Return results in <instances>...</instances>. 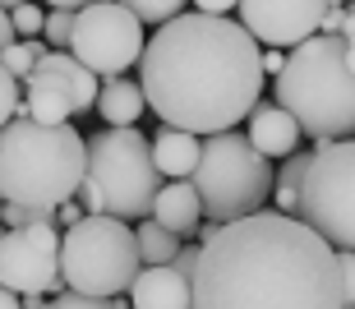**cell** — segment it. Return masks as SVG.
<instances>
[{
    "mask_svg": "<svg viewBox=\"0 0 355 309\" xmlns=\"http://www.w3.org/2000/svg\"><path fill=\"white\" fill-rule=\"evenodd\" d=\"M194 309H342V268L318 231L286 213L198 227Z\"/></svg>",
    "mask_w": 355,
    "mask_h": 309,
    "instance_id": "obj_1",
    "label": "cell"
},
{
    "mask_svg": "<svg viewBox=\"0 0 355 309\" xmlns=\"http://www.w3.org/2000/svg\"><path fill=\"white\" fill-rule=\"evenodd\" d=\"M263 79L259 42L222 14H175L139 55V83L157 121L198 139L250 121Z\"/></svg>",
    "mask_w": 355,
    "mask_h": 309,
    "instance_id": "obj_2",
    "label": "cell"
},
{
    "mask_svg": "<svg viewBox=\"0 0 355 309\" xmlns=\"http://www.w3.org/2000/svg\"><path fill=\"white\" fill-rule=\"evenodd\" d=\"M88 171V139L74 125H37L14 116L0 130V199L28 208H60L79 194Z\"/></svg>",
    "mask_w": 355,
    "mask_h": 309,
    "instance_id": "obj_3",
    "label": "cell"
},
{
    "mask_svg": "<svg viewBox=\"0 0 355 309\" xmlns=\"http://www.w3.org/2000/svg\"><path fill=\"white\" fill-rule=\"evenodd\" d=\"M277 107H286L300 134L314 143L355 139V69L346 65V37L314 33L309 42L291 46L282 74L272 79Z\"/></svg>",
    "mask_w": 355,
    "mask_h": 309,
    "instance_id": "obj_4",
    "label": "cell"
},
{
    "mask_svg": "<svg viewBox=\"0 0 355 309\" xmlns=\"http://www.w3.org/2000/svg\"><path fill=\"white\" fill-rule=\"evenodd\" d=\"M157 189L162 171L153 161V139H144L134 125H125V130L106 125L88 139V171L79 185V199L88 213L144 222V217H153Z\"/></svg>",
    "mask_w": 355,
    "mask_h": 309,
    "instance_id": "obj_5",
    "label": "cell"
},
{
    "mask_svg": "<svg viewBox=\"0 0 355 309\" xmlns=\"http://www.w3.org/2000/svg\"><path fill=\"white\" fill-rule=\"evenodd\" d=\"M189 180L203 199V217L226 227V222L263 213L277 185V166L240 130H222V134L203 139V152H198V166Z\"/></svg>",
    "mask_w": 355,
    "mask_h": 309,
    "instance_id": "obj_6",
    "label": "cell"
},
{
    "mask_svg": "<svg viewBox=\"0 0 355 309\" xmlns=\"http://www.w3.org/2000/svg\"><path fill=\"white\" fill-rule=\"evenodd\" d=\"M139 268H144V258H139L134 227L120 217L83 213L60 236V282H65V291L102 296V300L130 296Z\"/></svg>",
    "mask_w": 355,
    "mask_h": 309,
    "instance_id": "obj_7",
    "label": "cell"
},
{
    "mask_svg": "<svg viewBox=\"0 0 355 309\" xmlns=\"http://www.w3.org/2000/svg\"><path fill=\"white\" fill-rule=\"evenodd\" d=\"M309 231H318L332 249L355 254V139L314 143V161L300 180V208Z\"/></svg>",
    "mask_w": 355,
    "mask_h": 309,
    "instance_id": "obj_8",
    "label": "cell"
},
{
    "mask_svg": "<svg viewBox=\"0 0 355 309\" xmlns=\"http://www.w3.org/2000/svg\"><path fill=\"white\" fill-rule=\"evenodd\" d=\"M69 55L88 65L97 79H116L144 55V19L130 14L120 0H92L74 14Z\"/></svg>",
    "mask_w": 355,
    "mask_h": 309,
    "instance_id": "obj_9",
    "label": "cell"
},
{
    "mask_svg": "<svg viewBox=\"0 0 355 309\" xmlns=\"http://www.w3.org/2000/svg\"><path fill=\"white\" fill-rule=\"evenodd\" d=\"M102 79L88 65H79L69 51H46L37 60V69L24 79V107L19 116L37 125H69V116L97 107Z\"/></svg>",
    "mask_w": 355,
    "mask_h": 309,
    "instance_id": "obj_10",
    "label": "cell"
},
{
    "mask_svg": "<svg viewBox=\"0 0 355 309\" xmlns=\"http://www.w3.org/2000/svg\"><path fill=\"white\" fill-rule=\"evenodd\" d=\"M0 286L14 296H46L60 282V231L19 227L0 236Z\"/></svg>",
    "mask_w": 355,
    "mask_h": 309,
    "instance_id": "obj_11",
    "label": "cell"
},
{
    "mask_svg": "<svg viewBox=\"0 0 355 309\" xmlns=\"http://www.w3.org/2000/svg\"><path fill=\"white\" fill-rule=\"evenodd\" d=\"M240 28L263 46H300L318 33L328 0H240Z\"/></svg>",
    "mask_w": 355,
    "mask_h": 309,
    "instance_id": "obj_12",
    "label": "cell"
},
{
    "mask_svg": "<svg viewBox=\"0 0 355 309\" xmlns=\"http://www.w3.org/2000/svg\"><path fill=\"white\" fill-rule=\"evenodd\" d=\"M130 309H194V277L175 263L139 268L130 286Z\"/></svg>",
    "mask_w": 355,
    "mask_h": 309,
    "instance_id": "obj_13",
    "label": "cell"
},
{
    "mask_svg": "<svg viewBox=\"0 0 355 309\" xmlns=\"http://www.w3.org/2000/svg\"><path fill=\"white\" fill-rule=\"evenodd\" d=\"M245 139H250L268 161H272V157H291L295 143H300V125H295V116H291L286 107L268 102V107L250 111V134H245Z\"/></svg>",
    "mask_w": 355,
    "mask_h": 309,
    "instance_id": "obj_14",
    "label": "cell"
},
{
    "mask_svg": "<svg viewBox=\"0 0 355 309\" xmlns=\"http://www.w3.org/2000/svg\"><path fill=\"white\" fill-rule=\"evenodd\" d=\"M153 222H162L171 236H194L203 222V199H198L194 180H166L153 199Z\"/></svg>",
    "mask_w": 355,
    "mask_h": 309,
    "instance_id": "obj_15",
    "label": "cell"
},
{
    "mask_svg": "<svg viewBox=\"0 0 355 309\" xmlns=\"http://www.w3.org/2000/svg\"><path fill=\"white\" fill-rule=\"evenodd\" d=\"M198 152H203V139L189 134V130H162L157 139H153V161H157V171L166 175V180H189L198 166Z\"/></svg>",
    "mask_w": 355,
    "mask_h": 309,
    "instance_id": "obj_16",
    "label": "cell"
},
{
    "mask_svg": "<svg viewBox=\"0 0 355 309\" xmlns=\"http://www.w3.org/2000/svg\"><path fill=\"white\" fill-rule=\"evenodd\" d=\"M144 107H148L144 83L125 79V74H116V79H102V93H97L102 125H116V130H125V125H134L139 116H144Z\"/></svg>",
    "mask_w": 355,
    "mask_h": 309,
    "instance_id": "obj_17",
    "label": "cell"
},
{
    "mask_svg": "<svg viewBox=\"0 0 355 309\" xmlns=\"http://www.w3.org/2000/svg\"><path fill=\"white\" fill-rule=\"evenodd\" d=\"M134 240H139V258H144L148 268L175 263V254H180V236H171V231L162 227V222H153V217H144V222L134 227Z\"/></svg>",
    "mask_w": 355,
    "mask_h": 309,
    "instance_id": "obj_18",
    "label": "cell"
},
{
    "mask_svg": "<svg viewBox=\"0 0 355 309\" xmlns=\"http://www.w3.org/2000/svg\"><path fill=\"white\" fill-rule=\"evenodd\" d=\"M46 51H51V46H42L37 37H33V42H10V46L0 51V65L10 69L14 79H28V74L37 69V60H42Z\"/></svg>",
    "mask_w": 355,
    "mask_h": 309,
    "instance_id": "obj_19",
    "label": "cell"
},
{
    "mask_svg": "<svg viewBox=\"0 0 355 309\" xmlns=\"http://www.w3.org/2000/svg\"><path fill=\"white\" fill-rule=\"evenodd\" d=\"M120 5H125V10L130 14H139V19H144V24H171L175 14H184V5H189V0H120Z\"/></svg>",
    "mask_w": 355,
    "mask_h": 309,
    "instance_id": "obj_20",
    "label": "cell"
},
{
    "mask_svg": "<svg viewBox=\"0 0 355 309\" xmlns=\"http://www.w3.org/2000/svg\"><path fill=\"white\" fill-rule=\"evenodd\" d=\"M74 14H79V10H46L42 37H46L51 51H69V42H74Z\"/></svg>",
    "mask_w": 355,
    "mask_h": 309,
    "instance_id": "obj_21",
    "label": "cell"
},
{
    "mask_svg": "<svg viewBox=\"0 0 355 309\" xmlns=\"http://www.w3.org/2000/svg\"><path fill=\"white\" fill-rule=\"evenodd\" d=\"M10 24H14V37H19V42H33V37L42 33V28H46V10L28 0V5L10 10Z\"/></svg>",
    "mask_w": 355,
    "mask_h": 309,
    "instance_id": "obj_22",
    "label": "cell"
},
{
    "mask_svg": "<svg viewBox=\"0 0 355 309\" xmlns=\"http://www.w3.org/2000/svg\"><path fill=\"white\" fill-rule=\"evenodd\" d=\"M309 161H314V152L295 148L282 166H277V185L272 189H295V194H300V180H304V171H309Z\"/></svg>",
    "mask_w": 355,
    "mask_h": 309,
    "instance_id": "obj_23",
    "label": "cell"
},
{
    "mask_svg": "<svg viewBox=\"0 0 355 309\" xmlns=\"http://www.w3.org/2000/svg\"><path fill=\"white\" fill-rule=\"evenodd\" d=\"M19 107H24V88H19V79H14L10 69L0 65V130L19 116Z\"/></svg>",
    "mask_w": 355,
    "mask_h": 309,
    "instance_id": "obj_24",
    "label": "cell"
},
{
    "mask_svg": "<svg viewBox=\"0 0 355 309\" xmlns=\"http://www.w3.org/2000/svg\"><path fill=\"white\" fill-rule=\"evenodd\" d=\"M46 309H116V300H102V296H79V291H60L55 300H46Z\"/></svg>",
    "mask_w": 355,
    "mask_h": 309,
    "instance_id": "obj_25",
    "label": "cell"
},
{
    "mask_svg": "<svg viewBox=\"0 0 355 309\" xmlns=\"http://www.w3.org/2000/svg\"><path fill=\"white\" fill-rule=\"evenodd\" d=\"M337 268H342V296H346V305H355V254H351V249H337Z\"/></svg>",
    "mask_w": 355,
    "mask_h": 309,
    "instance_id": "obj_26",
    "label": "cell"
},
{
    "mask_svg": "<svg viewBox=\"0 0 355 309\" xmlns=\"http://www.w3.org/2000/svg\"><path fill=\"white\" fill-rule=\"evenodd\" d=\"M342 24H346V10H342V5H328V14H323V24H318V33H328V37H337V33H342Z\"/></svg>",
    "mask_w": 355,
    "mask_h": 309,
    "instance_id": "obj_27",
    "label": "cell"
},
{
    "mask_svg": "<svg viewBox=\"0 0 355 309\" xmlns=\"http://www.w3.org/2000/svg\"><path fill=\"white\" fill-rule=\"evenodd\" d=\"M194 5H198V14H222V19L231 10H240V0H194Z\"/></svg>",
    "mask_w": 355,
    "mask_h": 309,
    "instance_id": "obj_28",
    "label": "cell"
},
{
    "mask_svg": "<svg viewBox=\"0 0 355 309\" xmlns=\"http://www.w3.org/2000/svg\"><path fill=\"white\" fill-rule=\"evenodd\" d=\"M79 217H83V213H79V203H74V199H69V203H60V208H55V222H60V227H65V231L74 227Z\"/></svg>",
    "mask_w": 355,
    "mask_h": 309,
    "instance_id": "obj_29",
    "label": "cell"
},
{
    "mask_svg": "<svg viewBox=\"0 0 355 309\" xmlns=\"http://www.w3.org/2000/svg\"><path fill=\"white\" fill-rule=\"evenodd\" d=\"M282 65H286V51H277V46H272V51H263V74H272V79H277Z\"/></svg>",
    "mask_w": 355,
    "mask_h": 309,
    "instance_id": "obj_30",
    "label": "cell"
},
{
    "mask_svg": "<svg viewBox=\"0 0 355 309\" xmlns=\"http://www.w3.org/2000/svg\"><path fill=\"white\" fill-rule=\"evenodd\" d=\"M10 42H19L14 37V24H10V10H0V51L10 46Z\"/></svg>",
    "mask_w": 355,
    "mask_h": 309,
    "instance_id": "obj_31",
    "label": "cell"
},
{
    "mask_svg": "<svg viewBox=\"0 0 355 309\" xmlns=\"http://www.w3.org/2000/svg\"><path fill=\"white\" fill-rule=\"evenodd\" d=\"M0 309H24V300L14 296V291H5V286H0Z\"/></svg>",
    "mask_w": 355,
    "mask_h": 309,
    "instance_id": "obj_32",
    "label": "cell"
},
{
    "mask_svg": "<svg viewBox=\"0 0 355 309\" xmlns=\"http://www.w3.org/2000/svg\"><path fill=\"white\" fill-rule=\"evenodd\" d=\"M51 10H83V5H92V0H46Z\"/></svg>",
    "mask_w": 355,
    "mask_h": 309,
    "instance_id": "obj_33",
    "label": "cell"
},
{
    "mask_svg": "<svg viewBox=\"0 0 355 309\" xmlns=\"http://www.w3.org/2000/svg\"><path fill=\"white\" fill-rule=\"evenodd\" d=\"M24 300V309H46V296H19Z\"/></svg>",
    "mask_w": 355,
    "mask_h": 309,
    "instance_id": "obj_34",
    "label": "cell"
},
{
    "mask_svg": "<svg viewBox=\"0 0 355 309\" xmlns=\"http://www.w3.org/2000/svg\"><path fill=\"white\" fill-rule=\"evenodd\" d=\"M346 65L355 69V42H346Z\"/></svg>",
    "mask_w": 355,
    "mask_h": 309,
    "instance_id": "obj_35",
    "label": "cell"
},
{
    "mask_svg": "<svg viewBox=\"0 0 355 309\" xmlns=\"http://www.w3.org/2000/svg\"><path fill=\"white\" fill-rule=\"evenodd\" d=\"M19 5H28V0H0V10H19Z\"/></svg>",
    "mask_w": 355,
    "mask_h": 309,
    "instance_id": "obj_36",
    "label": "cell"
},
{
    "mask_svg": "<svg viewBox=\"0 0 355 309\" xmlns=\"http://www.w3.org/2000/svg\"><path fill=\"white\" fill-rule=\"evenodd\" d=\"M0 222H5V199H0Z\"/></svg>",
    "mask_w": 355,
    "mask_h": 309,
    "instance_id": "obj_37",
    "label": "cell"
},
{
    "mask_svg": "<svg viewBox=\"0 0 355 309\" xmlns=\"http://www.w3.org/2000/svg\"><path fill=\"white\" fill-rule=\"evenodd\" d=\"M0 236H5V231H0Z\"/></svg>",
    "mask_w": 355,
    "mask_h": 309,
    "instance_id": "obj_38",
    "label": "cell"
}]
</instances>
